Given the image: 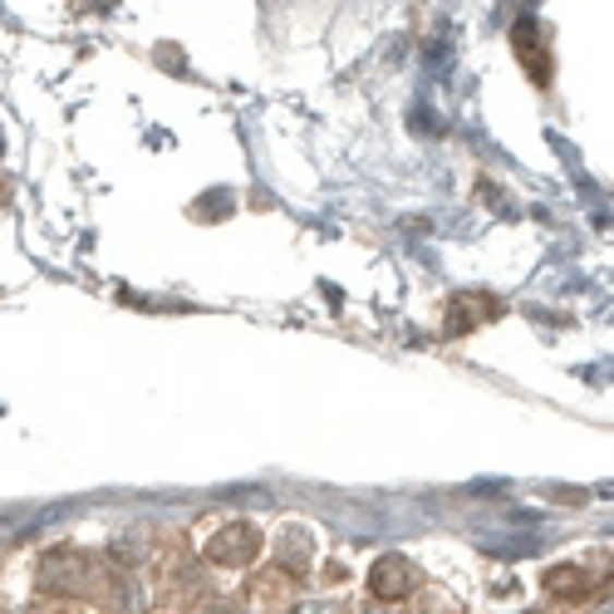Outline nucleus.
Listing matches in <instances>:
<instances>
[{
  "instance_id": "obj_1",
  "label": "nucleus",
  "mask_w": 614,
  "mask_h": 614,
  "mask_svg": "<svg viewBox=\"0 0 614 614\" xmlns=\"http://www.w3.org/2000/svg\"><path fill=\"white\" fill-rule=\"evenodd\" d=\"M25 604L40 610H119L123 600V575L109 551H94L80 541L45 545L25 565Z\"/></svg>"
},
{
  "instance_id": "obj_2",
  "label": "nucleus",
  "mask_w": 614,
  "mask_h": 614,
  "mask_svg": "<svg viewBox=\"0 0 614 614\" xmlns=\"http://www.w3.org/2000/svg\"><path fill=\"white\" fill-rule=\"evenodd\" d=\"M192 555L202 561V570L217 580H241L261 565L266 555V526L251 516H207L197 521V531L188 535Z\"/></svg>"
},
{
  "instance_id": "obj_3",
  "label": "nucleus",
  "mask_w": 614,
  "mask_h": 614,
  "mask_svg": "<svg viewBox=\"0 0 614 614\" xmlns=\"http://www.w3.org/2000/svg\"><path fill=\"white\" fill-rule=\"evenodd\" d=\"M541 594L555 610H594L610 600V545H594L585 555H561L541 570Z\"/></svg>"
},
{
  "instance_id": "obj_4",
  "label": "nucleus",
  "mask_w": 614,
  "mask_h": 614,
  "mask_svg": "<svg viewBox=\"0 0 614 614\" xmlns=\"http://www.w3.org/2000/svg\"><path fill=\"white\" fill-rule=\"evenodd\" d=\"M428 565L408 551H384L374 565L364 570V594L378 604V610H408L413 594L423 590Z\"/></svg>"
},
{
  "instance_id": "obj_5",
  "label": "nucleus",
  "mask_w": 614,
  "mask_h": 614,
  "mask_svg": "<svg viewBox=\"0 0 614 614\" xmlns=\"http://www.w3.org/2000/svg\"><path fill=\"white\" fill-rule=\"evenodd\" d=\"M261 561L286 575L290 585H305L320 561V531L310 521H280L276 531H266V555Z\"/></svg>"
},
{
  "instance_id": "obj_6",
  "label": "nucleus",
  "mask_w": 614,
  "mask_h": 614,
  "mask_svg": "<svg viewBox=\"0 0 614 614\" xmlns=\"http://www.w3.org/2000/svg\"><path fill=\"white\" fill-rule=\"evenodd\" d=\"M511 45H516V55H521V70L531 74L535 84H551V45H545V25L521 21L511 31Z\"/></svg>"
},
{
  "instance_id": "obj_7",
  "label": "nucleus",
  "mask_w": 614,
  "mask_h": 614,
  "mask_svg": "<svg viewBox=\"0 0 614 614\" xmlns=\"http://www.w3.org/2000/svg\"><path fill=\"white\" fill-rule=\"evenodd\" d=\"M496 315V300H486V296H457V300H447V335H472L482 320H492Z\"/></svg>"
}]
</instances>
